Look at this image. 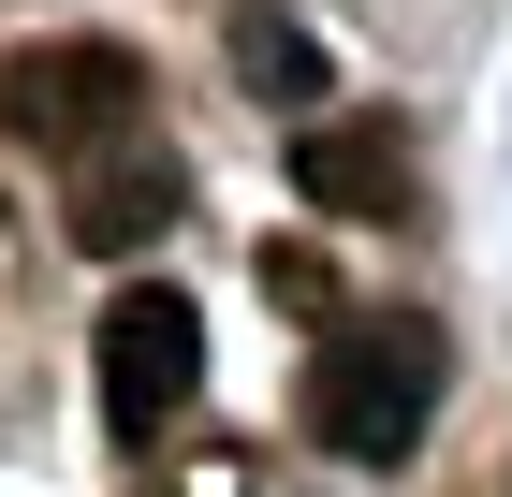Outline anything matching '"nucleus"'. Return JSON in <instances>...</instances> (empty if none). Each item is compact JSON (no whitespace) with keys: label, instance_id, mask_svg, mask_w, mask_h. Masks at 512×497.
Masks as SVG:
<instances>
[{"label":"nucleus","instance_id":"obj_1","mask_svg":"<svg viewBox=\"0 0 512 497\" xmlns=\"http://www.w3.org/2000/svg\"><path fill=\"white\" fill-rule=\"evenodd\" d=\"M439 381H454L439 322H322V351H308V439L352 454V468H395L439 424Z\"/></svg>","mask_w":512,"mask_h":497},{"label":"nucleus","instance_id":"obj_2","mask_svg":"<svg viewBox=\"0 0 512 497\" xmlns=\"http://www.w3.org/2000/svg\"><path fill=\"white\" fill-rule=\"evenodd\" d=\"M132 117H147V59H132V44H15V59H0V132L44 147V161L103 147Z\"/></svg>","mask_w":512,"mask_h":497},{"label":"nucleus","instance_id":"obj_3","mask_svg":"<svg viewBox=\"0 0 512 497\" xmlns=\"http://www.w3.org/2000/svg\"><path fill=\"white\" fill-rule=\"evenodd\" d=\"M88 351H103V424H118V439H161V424L205 395V307L161 293V278H132Z\"/></svg>","mask_w":512,"mask_h":497},{"label":"nucleus","instance_id":"obj_4","mask_svg":"<svg viewBox=\"0 0 512 497\" xmlns=\"http://www.w3.org/2000/svg\"><path fill=\"white\" fill-rule=\"evenodd\" d=\"M176 205H191V176H176V147H161L147 117H132V132H103V147H74V249L132 264Z\"/></svg>","mask_w":512,"mask_h":497},{"label":"nucleus","instance_id":"obj_5","mask_svg":"<svg viewBox=\"0 0 512 497\" xmlns=\"http://www.w3.org/2000/svg\"><path fill=\"white\" fill-rule=\"evenodd\" d=\"M293 191L337 205V220H395V205H410V147H395V117H308V132H293Z\"/></svg>","mask_w":512,"mask_h":497},{"label":"nucleus","instance_id":"obj_6","mask_svg":"<svg viewBox=\"0 0 512 497\" xmlns=\"http://www.w3.org/2000/svg\"><path fill=\"white\" fill-rule=\"evenodd\" d=\"M235 74L264 88V103H308V88H322V44L293 30V15H264V0H249V15H235Z\"/></svg>","mask_w":512,"mask_h":497},{"label":"nucleus","instance_id":"obj_7","mask_svg":"<svg viewBox=\"0 0 512 497\" xmlns=\"http://www.w3.org/2000/svg\"><path fill=\"white\" fill-rule=\"evenodd\" d=\"M264 293H278V307H308V322H337V278H322L308 249H264Z\"/></svg>","mask_w":512,"mask_h":497}]
</instances>
